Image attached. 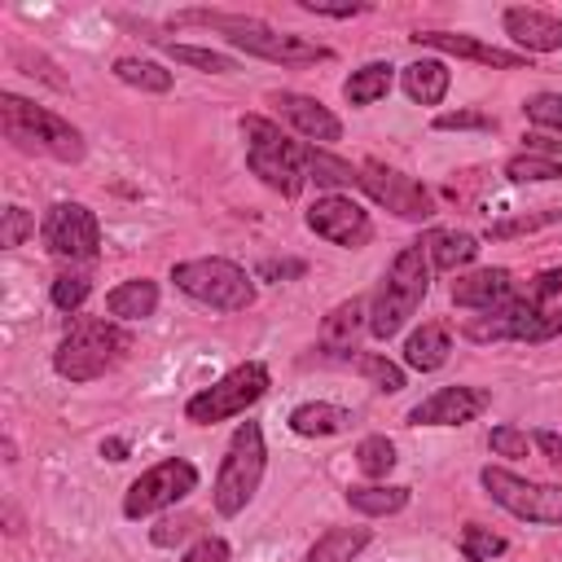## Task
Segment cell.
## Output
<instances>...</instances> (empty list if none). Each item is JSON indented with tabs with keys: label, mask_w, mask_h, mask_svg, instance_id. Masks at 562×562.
<instances>
[{
	"label": "cell",
	"mask_w": 562,
	"mask_h": 562,
	"mask_svg": "<svg viewBox=\"0 0 562 562\" xmlns=\"http://www.w3.org/2000/svg\"><path fill=\"white\" fill-rule=\"evenodd\" d=\"M540 316H544V307H536L531 299H509L501 307H487V312L470 316L461 325V334L470 342H501V338H527V342H536Z\"/></svg>",
	"instance_id": "obj_14"
},
{
	"label": "cell",
	"mask_w": 562,
	"mask_h": 562,
	"mask_svg": "<svg viewBox=\"0 0 562 562\" xmlns=\"http://www.w3.org/2000/svg\"><path fill=\"white\" fill-rule=\"evenodd\" d=\"M470 562H474V558H470Z\"/></svg>",
	"instance_id": "obj_51"
},
{
	"label": "cell",
	"mask_w": 562,
	"mask_h": 562,
	"mask_svg": "<svg viewBox=\"0 0 562 562\" xmlns=\"http://www.w3.org/2000/svg\"><path fill=\"white\" fill-rule=\"evenodd\" d=\"M241 140H246V167L277 189L281 198H294L307 184V145L290 140L272 119L246 114L241 119Z\"/></svg>",
	"instance_id": "obj_4"
},
{
	"label": "cell",
	"mask_w": 562,
	"mask_h": 562,
	"mask_svg": "<svg viewBox=\"0 0 562 562\" xmlns=\"http://www.w3.org/2000/svg\"><path fill=\"white\" fill-rule=\"evenodd\" d=\"M272 386V378H268V364H259V360H246V364H237V369H228L215 386H206V391H198L189 404H184V417L193 422V426H211V422H224V417H237V413H246L255 400H263V391Z\"/></svg>",
	"instance_id": "obj_8"
},
{
	"label": "cell",
	"mask_w": 562,
	"mask_h": 562,
	"mask_svg": "<svg viewBox=\"0 0 562 562\" xmlns=\"http://www.w3.org/2000/svg\"><path fill=\"white\" fill-rule=\"evenodd\" d=\"M127 347H132V338L114 321H105V316H79L66 329V338L57 342V351H53V369L66 382H92L105 369H114Z\"/></svg>",
	"instance_id": "obj_5"
},
{
	"label": "cell",
	"mask_w": 562,
	"mask_h": 562,
	"mask_svg": "<svg viewBox=\"0 0 562 562\" xmlns=\"http://www.w3.org/2000/svg\"><path fill=\"white\" fill-rule=\"evenodd\" d=\"M391 79H395V66L391 61H369V66H360V70L347 75L342 97L351 105H373V101H382L391 92Z\"/></svg>",
	"instance_id": "obj_25"
},
{
	"label": "cell",
	"mask_w": 562,
	"mask_h": 562,
	"mask_svg": "<svg viewBox=\"0 0 562 562\" xmlns=\"http://www.w3.org/2000/svg\"><path fill=\"white\" fill-rule=\"evenodd\" d=\"M479 479H483L487 496H492L501 509H509L514 518L562 527V487H558V483H531V479H522V474H509L505 465H487Z\"/></svg>",
	"instance_id": "obj_9"
},
{
	"label": "cell",
	"mask_w": 562,
	"mask_h": 562,
	"mask_svg": "<svg viewBox=\"0 0 562 562\" xmlns=\"http://www.w3.org/2000/svg\"><path fill=\"white\" fill-rule=\"evenodd\" d=\"M307 176L316 184H325V189H351V184H360V167H351V162H342V158H334V154H325L316 145H307Z\"/></svg>",
	"instance_id": "obj_30"
},
{
	"label": "cell",
	"mask_w": 562,
	"mask_h": 562,
	"mask_svg": "<svg viewBox=\"0 0 562 562\" xmlns=\"http://www.w3.org/2000/svg\"><path fill=\"white\" fill-rule=\"evenodd\" d=\"M40 237L61 259H83L88 263L101 250V224L83 202H53L44 224H40Z\"/></svg>",
	"instance_id": "obj_12"
},
{
	"label": "cell",
	"mask_w": 562,
	"mask_h": 562,
	"mask_svg": "<svg viewBox=\"0 0 562 562\" xmlns=\"http://www.w3.org/2000/svg\"><path fill=\"white\" fill-rule=\"evenodd\" d=\"M334 360H347L356 373H364V378H369L378 391H386V395L404 391V369L391 364L386 356H373V351H342V356H334Z\"/></svg>",
	"instance_id": "obj_29"
},
{
	"label": "cell",
	"mask_w": 562,
	"mask_h": 562,
	"mask_svg": "<svg viewBox=\"0 0 562 562\" xmlns=\"http://www.w3.org/2000/svg\"><path fill=\"white\" fill-rule=\"evenodd\" d=\"M505 176H509L514 184H536V180H553V176H562V167H558V158L514 154V158L505 162Z\"/></svg>",
	"instance_id": "obj_34"
},
{
	"label": "cell",
	"mask_w": 562,
	"mask_h": 562,
	"mask_svg": "<svg viewBox=\"0 0 562 562\" xmlns=\"http://www.w3.org/2000/svg\"><path fill=\"white\" fill-rule=\"evenodd\" d=\"M356 465H360V474H369V479H386V474L395 470V443H391L386 435H364V439L356 443Z\"/></svg>",
	"instance_id": "obj_32"
},
{
	"label": "cell",
	"mask_w": 562,
	"mask_h": 562,
	"mask_svg": "<svg viewBox=\"0 0 562 562\" xmlns=\"http://www.w3.org/2000/svg\"><path fill=\"white\" fill-rule=\"evenodd\" d=\"M553 334H562V307H544V316H540V334H536V342H544V338H553Z\"/></svg>",
	"instance_id": "obj_49"
},
{
	"label": "cell",
	"mask_w": 562,
	"mask_h": 562,
	"mask_svg": "<svg viewBox=\"0 0 562 562\" xmlns=\"http://www.w3.org/2000/svg\"><path fill=\"white\" fill-rule=\"evenodd\" d=\"M522 110H527L531 123H540V127H558V132H562V92H536V97L522 101Z\"/></svg>",
	"instance_id": "obj_38"
},
{
	"label": "cell",
	"mask_w": 562,
	"mask_h": 562,
	"mask_svg": "<svg viewBox=\"0 0 562 562\" xmlns=\"http://www.w3.org/2000/svg\"><path fill=\"white\" fill-rule=\"evenodd\" d=\"M272 105H277V110H281V119H285V123H294L307 140L329 145V140H338V136H342L338 114H329L316 97H303V92H272Z\"/></svg>",
	"instance_id": "obj_17"
},
{
	"label": "cell",
	"mask_w": 562,
	"mask_h": 562,
	"mask_svg": "<svg viewBox=\"0 0 562 562\" xmlns=\"http://www.w3.org/2000/svg\"><path fill=\"white\" fill-rule=\"evenodd\" d=\"M531 443H536L549 461H562V435H558V430H536V435H531Z\"/></svg>",
	"instance_id": "obj_47"
},
{
	"label": "cell",
	"mask_w": 562,
	"mask_h": 562,
	"mask_svg": "<svg viewBox=\"0 0 562 562\" xmlns=\"http://www.w3.org/2000/svg\"><path fill=\"white\" fill-rule=\"evenodd\" d=\"M558 220V211H536V215H518V220H501V224H492L487 233L492 237H518V233H531V228H544V224H553Z\"/></svg>",
	"instance_id": "obj_41"
},
{
	"label": "cell",
	"mask_w": 562,
	"mask_h": 562,
	"mask_svg": "<svg viewBox=\"0 0 562 562\" xmlns=\"http://www.w3.org/2000/svg\"><path fill=\"white\" fill-rule=\"evenodd\" d=\"M35 233V215L31 211H22V206H4L0 211V246H22L26 237Z\"/></svg>",
	"instance_id": "obj_36"
},
{
	"label": "cell",
	"mask_w": 562,
	"mask_h": 562,
	"mask_svg": "<svg viewBox=\"0 0 562 562\" xmlns=\"http://www.w3.org/2000/svg\"><path fill=\"white\" fill-rule=\"evenodd\" d=\"M505 31L527 53H553L562 48V18L544 9H505Z\"/></svg>",
	"instance_id": "obj_19"
},
{
	"label": "cell",
	"mask_w": 562,
	"mask_h": 562,
	"mask_svg": "<svg viewBox=\"0 0 562 562\" xmlns=\"http://www.w3.org/2000/svg\"><path fill=\"white\" fill-rule=\"evenodd\" d=\"M347 505L369 514V518H382V514H400L408 505V487H382V483H369V487H347Z\"/></svg>",
	"instance_id": "obj_28"
},
{
	"label": "cell",
	"mask_w": 562,
	"mask_h": 562,
	"mask_svg": "<svg viewBox=\"0 0 562 562\" xmlns=\"http://www.w3.org/2000/svg\"><path fill=\"white\" fill-rule=\"evenodd\" d=\"M351 426V413L342 404H325V400H312V404H299L290 413V430L294 435H338Z\"/></svg>",
	"instance_id": "obj_24"
},
{
	"label": "cell",
	"mask_w": 562,
	"mask_h": 562,
	"mask_svg": "<svg viewBox=\"0 0 562 562\" xmlns=\"http://www.w3.org/2000/svg\"><path fill=\"white\" fill-rule=\"evenodd\" d=\"M303 220H307V228H312L316 237H325V241H334V246H347V250H356V246H364V241L373 237L369 211H360V206H356L351 198H342V193L316 198Z\"/></svg>",
	"instance_id": "obj_13"
},
{
	"label": "cell",
	"mask_w": 562,
	"mask_h": 562,
	"mask_svg": "<svg viewBox=\"0 0 562 562\" xmlns=\"http://www.w3.org/2000/svg\"><path fill=\"white\" fill-rule=\"evenodd\" d=\"M369 544V527H329L307 549V562H351Z\"/></svg>",
	"instance_id": "obj_26"
},
{
	"label": "cell",
	"mask_w": 562,
	"mask_h": 562,
	"mask_svg": "<svg viewBox=\"0 0 562 562\" xmlns=\"http://www.w3.org/2000/svg\"><path fill=\"white\" fill-rule=\"evenodd\" d=\"M180 66H198V70H206V75H233L237 70V61L228 57V53H215V48H198V44H167V40H158Z\"/></svg>",
	"instance_id": "obj_33"
},
{
	"label": "cell",
	"mask_w": 562,
	"mask_h": 562,
	"mask_svg": "<svg viewBox=\"0 0 562 562\" xmlns=\"http://www.w3.org/2000/svg\"><path fill=\"white\" fill-rule=\"evenodd\" d=\"M435 127H439V132H465V127L492 132V127H496V119H492V114H479V110H448V114H439V119H435Z\"/></svg>",
	"instance_id": "obj_40"
},
{
	"label": "cell",
	"mask_w": 562,
	"mask_h": 562,
	"mask_svg": "<svg viewBox=\"0 0 562 562\" xmlns=\"http://www.w3.org/2000/svg\"><path fill=\"white\" fill-rule=\"evenodd\" d=\"M299 272H303V259H281V263L277 259H263L259 263V277L263 281H277V277L285 281V277H299Z\"/></svg>",
	"instance_id": "obj_46"
},
{
	"label": "cell",
	"mask_w": 562,
	"mask_h": 562,
	"mask_svg": "<svg viewBox=\"0 0 562 562\" xmlns=\"http://www.w3.org/2000/svg\"><path fill=\"white\" fill-rule=\"evenodd\" d=\"M553 294H562V268H544V272L531 281V290H527V299H531L536 307H544Z\"/></svg>",
	"instance_id": "obj_45"
},
{
	"label": "cell",
	"mask_w": 562,
	"mask_h": 562,
	"mask_svg": "<svg viewBox=\"0 0 562 562\" xmlns=\"http://www.w3.org/2000/svg\"><path fill=\"white\" fill-rule=\"evenodd\" d=\"M180 562H228V540H220V536H202L198 544L184 549Z\"/></svg>",
	"instance_id": "obj_43"
},
{
	"label": "cell",
	"mask_w": 562,
	"mask_h": 562,
	"mask_svg": "<svg viewBox=\"0 0 562 562\" xmlns=\"http://www.w3.org/2000/svg\"><path fill=\"white\" fill-rule=\"evenodd\" d=\"M127 452H132L127 439H101V457L105 461H127Z\"/></svg>",
	"instance_id": "obj_50"
},
{
	"label": "cell",
	"mask_w": 562,
	"mask_h": 562,
	"mask_svg": "<svg viewBox=\"0 0 562 562\" xmlns=\"http://www.w3.org/2000/svg\"><path fill=\"white\" fill-rule=\"evenodd\" d=\"M426 246H430V263H435L439 272H452V268H461V263H470V259L479 255V237H470V233H448V228L430 233Z\"/></svg>",
	"instance_id": "obj_27"
},
{
	"label": "cell",
	"mask_w": 562,
	"mask_h": 562,
	"mask_svg": "<svg viewBox=\"0 0 562 562\" xmlns=\"http://www.w3.org/2000/svg\"><path fill=\"white\" fill-rule=\"evenodd\" d=\"M88 277H79V272H61V277H53V307H61V312H75L83 299H88Z\"/></svg>",
	"instance_id": "obj_37"
},
{
	"label": "cell",
	"mask_w": 562,
	"mask_h": 562,
	"mask_svg": "<svg viewBox=\"0 0 562 562\" xmlns=\"http://www.w3.org/2000/svg\"><path fill=\"white\" fill-rule=\"evenodd\" d=\"M171 281L189 294V299H198V303H206V307H215V312H246L250 303H255V281L246 277V268H237L233 259H189V263H176L171 268Z\"/></svg>",
	"instance_id": "obj_7"
},
{
	"label": "cell",
	"mask_w": 562,
	"mask_h": 562,
	"mask_svg": "<svg viewBox=\"0 0 562 562\" xmlns=\"http://www.w3.org/2000/svg\"><path fill=\"white\" fill-rule=\"evenodd\" d=\"M417 48H435V53H452V57H470V61H483V66H501V70H518L527 57L522 53H505V48H492L474 35H461V31H413L408 35Z\"/></svg>",
	"instance_id": "obj_16"
},
{
	"label": "cell",
	"mask_w": 562,
	"mask_h": 562,
	"mask_svg": "<svg viewBox=\"0 0 562 562\" xmlns=\"http://www.w3.org/2000/svg\"><path fill=\"white\" fill-rule=\"evenodd\" d=\"M487 443L496 457H527V430H518V426H496L487 435Z\"/></svg>",
	"instance_id": "obj_42"
},
{
	"label": "cell",
	"mask_w": 562,
	"mask_h": 562,
	"mask_svg": "<svg viewBox=\"0 0 562 562\" xmlns=\"http://www.w3.org/2000/svg\"><path fill=\"white\" fill-rule=\"evenodd\" d=\"M426 290H430V259H426V246L413 241V246H404V250L391 259L382 285H378V294H373L369 334L382 338V342L395 338V334L408 325V316L422 307Z\"/></svg>",
	"instance_id": "obj_1"
},
{
	"label": "cell",
	"mask_w": 562,
	"mask_h": 562,
	"mask_svg": "<svg viewBox=\"0 0 562 562\" xmlns=\"http://www.w3.org/2000/svg\"><path fill=\"white\" fill-rule=\"evenodd\" d=\"M400 83H404V92H408L417 105H439L443 92H448V83H452V75H448L443 61L417 57V61H408V66L400 70Z\"/></svg>",
	"instance_id": "obj_21"
},
{
	"label": "cell",
	"mask_w": 562,
	"mask_h": 562,
	"mask_svg": "<svg viewBox=\"0 0 562 562\" xmlns=\"http://www.w3.org/2000/svg\"><path fill=\"white\" fill-rule=\"evenodd\" d=\"M364 325H369V321H364V299L338 303V307L325 316V325H321V347H325V356L356 351V334H360Z\"/></svg>",
	"instance_id": "obj_20"
},
{
	"label": "cell",
	"mask_w": 562,
	"mask_h": 562,
	"mask_svg": "<svg viewBox=\"0 0 562 562\" xmlns=\"http://www.w3.org/2000/svg\"><path fill=\"white\" fill-rule=\"evenodd\" d=\"M360 189H364L378 206H386L391 215L413 220V224H422V220H430V215L439 211L435 198H430V189H426L422 180H413V176H404V171H395V167H386V162H378V158H369V162L360 167Z\"/></svg>",
	"instance_id": "obj_11"
},
{
	"label": "cell",
	"mask_w": 562,
	"mask_h": 562,
	"mask_svg": "<svg viewBox=\"0 0 562 562\" xmlns=\"http://www.w3.org/2000/svg\"><path fill=\"white\" fill-rule=\"evenodd\" d=\"M527 140V154H540V158H553L558 149H562V140H549V136H540V132H531V136H522Z\"/></svg>",
	"instance_id": "obj_48"
},
{
	"label": "cell",
	"mask_w": 562,
	"mask_h": 562,
	"mask_svg": "<svg viewBox=\"0 0 562 562\" xmlns=\"http://www.w3.org/2000/svg\"><path fill=\"white\" fill-rule=\"evenodd\" d=\"M189 492H198V465L184 457H167L158 465H149L123 496V514L127 518H149L158 509H171L176 501H184Z\"/></svg>",
	"instance_id": "obj_10"
},
{
	"label": "cell",
	"mask_w": 562,
	"mask_h": 562,
	"mask_svg": "<svg viewBox=\"0 0 562 562\" xmlns=\"http://www.w3.org/2000/svg\"><path fill=\"white\" fill-rule=\"evenodd\" d=\"M114 75L140 92H167L171 88V70H162L158 61H145V57H119L114 61Z\"/></svg>",
	"instance_id": "obj_31"
},
{
	"label": "cell",
	"mask_w": 562,
	"mask_h": 562,
	"mask_svg": "<svg viewBox=\"0 0 562 562\" xmlns=\"http://www.w3.org/2000/svg\"><path fill=\"white\" fill-rule=\"evenodd\" d=\"M176 22H206L215 31H224V40L233 48H246L250 57L263 61H281V66H307V61H325L329 48L307 40V35H290V31H272L259 18H237V13H206V9H189L176 13Z\"/></svg>",
	"instance_id": "obj_2"
},
{
	"label": "cell",
	"mask_w": 562,
	"mask_h": 562,
	"mask_svg": "<svg viewBox=\"0 0 562 562\" xmlns=\"http://www.w3.org/2000/svg\"><path fill=\"white\" fill-rule=\"evenodd\" d=\"M263 465H268L263 430H259V422H241L233 430V439H228V452H224L215 487H211L215 514H224V518L241 514L250 505V496L259 492V483H263Z\"/></svg>",
	"instance_id": "obj_6"
},
{
	"label": "cell",
	"mask_w": 562,
	"mask_h": 562,
	"mask_svg": "<svg viewBox=\"0 0 562 562\" xmlns=\"http://www.w3.org/2000/svg\"><path fill=\"white\" fill-rule=\"evenodd\" d=\"M509 299H514V277L505 268H479V272L452 281V303L457 307L487 312V307H501Z\"/></svg>",
	"instance_id": "obj_18"
},
{
	"label": "cell",
	"mask_w": 562,
	"mask_h": 562,
	"mask_svg": "<svg viewBox=\"0 0 562 562\" xmlns=\"http://www.w3.org/2000/svg\"><path fill=\"white\" fill-rule=\"evenodd\" d=\"M487 404H492V391L483 386H439L435 395L413 404L408 422L413 426H461V422H474Z\"/></svg>",
	"instance_id": "obj_15"
},
{
	"label": "cell",
	"mask_w": 562,
	"mask_h": 562,
	"mask_svg": "<svg viewBox=\"0 0 562 562\" xmlns=\"http://www.w3.org/2000/svg\"><path fill=\"white\" fill-rule=\"evenodd\" d=\"M461 553H465V562H470V558H474V562H492L496 553H505V536H496V531L470 522V527L461 531Z\"/></svg>",
	"instance_id": "obj_35"
},
{
	"label": "cell",
	"mask_w": 562,
	"mask_h": 562,
	"mask_svg": "<svg viewBox=\"0 0 562 562\" xmlns=\"http://www.w3.org/2000/svg\"><path fill=\"white\" fill-rule=\"evenodd\" d=\"M193 527H198V518H189V514H176V518H162L158 527H149V540H154L158 549H171V544L189 540V536H193Z\"/></svg>",
	"instance_id": "obj_39"
},
{
	"label": "cell",
	"mask_w": 562,
	"mask_h": 562,
	"mask_svg": "<svg viewBox=\"0 0 562 562\" xmlns=\"http://www.w3.org/2000/svg\"><path fill=\"white\" fill-rule=\"evenodd\" d=\"M154 307H158V285L145 281V277L123 281L105 294V312L119 316V321H145V316H154Z\"/></svg>",
	"instance_id": "obj_22"
},
{
	"label": "cell",
	"mask_w": 562,
	"mask_h": 562,
	"mask_svg": "<svg viewBox=\"0 0 562 562\" xmlns=\"http://www.w3.org/2000/svg\"><path fill=\"white\" fill-rule=\"evenodd\" d=\"M448 351H452L448 329H443V325H422V329L408 334V342H404V364L417 369V373H435V369L448 360Z\"/></svg>",
	"instance_id": "obj_23"
},
{
	"label": "cell",
	"mask_w": 562,
	"mask_h": 562,
	"mask_svg": "<svg viewBox=\"0 0 562 562\" xmlns=\"http://www.w3.org/2000/svg\"><path fill=\"white\" fill-rule=\"evenodd\" d=\"M299 9L321 13V18H356V13H364L369 4H364V0H342V4H329V0H299Z\"/></svg>",
	"instance_id": "obj_44"
},
{
	"label": "cell",
	"mask_w": 562,
	"mask_h": 562,
	"mask_svg": "<svg viewBox=\"0 0 562 562\" xmlns=\"http://www.w3.org/2000/svg\"><path fill=\"white\" fill-rule=\"evenodd\" d=\"M0 127L4 136L26 149V154H48L57 162H79L83 158V132L75 123H66L61 114L18 97V92H0Z\"/></svg>",
	"instance_id": "obj_3"
}]
</instances>
